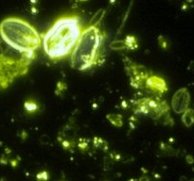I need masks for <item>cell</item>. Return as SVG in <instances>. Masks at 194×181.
<instances>
[{
  "mask_svg": "<svg viewBox=\"0 0 194 181\" xmlns=\"http://www.w3.org/2000/svg\"><path fill=\"white\" fill-rule=\"evenodd\" d=\"M0 37L6 45L22 56L35 58V52L42 46V37L36 28L18 17L1 21Z\"/></svg>",
  "mask_w": 194,
  "mask_h": 181,
  "instance_id": "cell-2",
  "label": "cell"
},
{
  "mask_svg": "<svg viewBox=\"0 0 194 181\" xmlns=\"http://www.w3.org/2000/svg\"><path fill=\"white\" fill-rule=\"evenodd\" d=\"M187 161H188V164H192L194 162V158H193L192 156H190V155L187 156Z\"/></svg>",
  "mask_w": 194,
  "mask_h": 181,
  "instance_id": "cell-12",
  "label": "cell"
},
{
  "mask_svg": "<svg viewBox=\"0 0 194 181\" xmlns=\"http://www.w3.org/2000/svg\"><path fill=\"white\" fill-rule=\"evenodd\" d=\"M81 1H85V0H81Z\"/></svg>",
  "mask_w": 194,
  "mask_h": 181,
  "instance_id": "cell-14",
  "label": "cell"
},
{
  "mask_svg": "<svg viewBox=\"0 0 194 181\" xmlns=\"http://www.w3.org/2000/svg\"><path fill=\"white\" fill-rule=\"evenodd\" d=\"M145 87L154 92H158V94H163L168 91L165 80L157 75H151L146 82Z\"/></svg>",
  "mask_w": 194,
  "mask_h": 181,
  "instance_id": "cell-7",
  "label": "cell"
},
{
  "mask_svg": "<svg viewBox=\"0 0 194 181\" xmlns=\"http://www.w3.org/2000/svg\"><path fill=\"white\" fill-rule=\"evenodd\" d=\"M159 44L162 46L164 49H166L168 47V44H167V41L165 40V38H163L162 36L159 37Z\"/></svg>",
  "mask_w": 194,
  "mask_h": 181,
  "instance_id": "cell-11",
  "label": "cell"
},
{
  "mask_svg": "<svg viewBox=\"0 0 194 181\" xmlns=\"http://www.w3.org/2000/svg\"><path fill=\"white\" fill-rule=\"evenodd\" d=\"M104 61V37L96 25L82 32L77 44L70 54V64L73 69L86 71L102 64Z\"/></svg>",
  "mask_w": 194,
  "mask_h": 181,
  "instance_id": "cell-3",
  "label": "cell"
},
{
  "mask_svg": "<svg viewBox=\"0 0 194 181\" xmlns=\"http://www.w3.org/2000/svg\"><path fill=\"white\" fill-rule=\"evenodd\" d=\"M187 1H188V3H190V2H192V1H193V0H187Z\"/></svg>",
  "mask_w": 194,
  "mask_h": 181,
  "instance_id": "cell-13",
  "label": "cell"
},
{
  "mask_svg": "<svg viewBox=\"0 0 194 181\" xmlns=\"http://www.w3.org/2000/svg\"><path fill=\"white\" fill-rule=\"evenodd\" d=\"M190 102V95L187 88H181L177 91L171 100V107L175 113H183L187 111Z\"/></svg>",
  "mask_w": 194,
  "mask_h": 181,
  "instance_id": "cell-6",
  "label": "cell"
},
{
  "mask_svg": "<svg viewBox=\"0 0 194 181\" xmlns=\"http://www.w3.org/2000/svg\"><path fill=\"white\" fill-rule=\"evenodd\" d=\"M126 71H127L131 85L136 89H143L145 88L146 82L151 77V72L146 69L144 66L138 65L131 61L129 58L124 61Z\"/></svg>",
  "mask_w": 194,
  "mask_h": 181,
  "instance_id": "cell-5",
  "label": "cell"
},
{
  "mask_svg": "<svg viewBox=\"0 0 194 181\" xmlns=\"http://www.w3.org/2000/svg\"><path fill=\"white\" fill-rule=\"evenodd\" d=\"M38 105L34 102V101H31V100H28L25 103V108L28 112H34L38 109Z\"/></svg>",
  "mask_w": 194,
  "mask_h": 181,
  "instance_id": "cell-10",
  "label": "cell"
},
{
  "mask_svg": "<svg viewBox=\"0 0 194 181\" xmlns=\"http://www.w3.org/2000/svg\"><path fill=\"white\" fill-rule=\"evenodd\" d=\"M182 122L187 127H191V125L194 124V109L188 108L187 111H185L183 112Z\"/></svg>",
  "mask_w": 194,
  "mask_h": 181,
  "instance_id": "cell-8",
  "label": "cell"
},
{
  "mask_svg": "<svg viewBox=\"0 0 194 181\" xmlns=\"http://www.w3.org/2000/svg\"><path fill=\"white\" fill-rule=\"evenodd\" d=\"M123 47L130 49V50H134V49L137 48V41H136V39L133 36L126 37V39L124 41V46Z\"/></svg>",
  "mask_w": 194,
  "mask_h": 181,
  "instance_id": "cell-9",
  "label": "cell"
},
{
  "mask_svg": "<svg viewBox=\"0 0 194 181\" xmlns=\"http://www.w3.org/2000/svg\"><path fill=\"white\" fill-rule=\"evenodd\" d=\"M82 26L77 16L58 19L42 37V47L51 61H60L72 53L82 35Z\"/></svg>",
  "mask_w": 194,
  "mask_h": 181,
  "instance_id": "cell-1",
  "label": "cell"
},
{
  "mask_svg": "<svg viewBox=\"0 0 194 181\" xmlns=\"http://www.w3.org/2000/svg\"><path fill=\"white\" fill-rule=\"evenodd\" d=\"M136 111L150 116L151 119L157 120L164 115H170V108L166 101L154 98H143L134 102Z\"/></svg>",
  "mask_w": 194,
  "mask_h": 181,
  "instance_id": "cell-4",
  "label": "cell"
}]
</instances>
